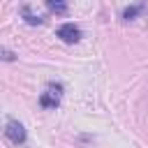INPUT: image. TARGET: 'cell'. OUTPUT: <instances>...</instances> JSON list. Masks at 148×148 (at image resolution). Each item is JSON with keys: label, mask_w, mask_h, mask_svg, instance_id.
I'll use <instances>...</instances> for the list:
<instances>
[{"label": "cell", "mask_w": 148, "mask_h": 148, "mask_svg": "<svg viewBox=\"0 0 148 148\" xmlns=\"http://www.w3.org/2000/svg\"><path fill=\"white\" fill-rule=\"evenodd\" d=\"M139 12H143V5H141V2H139V5H134V7H127V9L123 12V18H125V21H132Z\"/></svg>", "instance_id": "6"}, {"label": "cell", "mask_w": 148, "mask_h": 148, "mask_svg": "<svg viewBox=\"0 0 148 148\" xmlns=\"http://www.w3.org/2000/svg\"><path fill=\"white\" fill-rule=\"evenodd\" d=\"M2 58H5V60H14V53L7 51V49H2Z\"/></svg>", "instance_id": "7"}, {"label": "cell", "mask_w": 148, "mask_h": 148, "mask_svg": "<svg viewBox=\"0 0 148 148\" xmlns=\"http://www.w3.org/2000/svg\"><path fill=\"white\" fill-rule=\"evenodd\" d=\"M46 7L58 14V16H65L67 14V0H46Z\"/></svg>", "instance_id": "4"}, {"label": "cell", "mask_w": 148, "mask_h": 148, "mask_svg": "<svg viewBox=\"0 0 148 148\" xmlns=\"http://www.w3.org/2000/svg\"><path fill=\"white\" fill-rule=\"evenodd\" d=\"M5 136H7L14 146H21V143H25V127H23L18 120L9 118L7 125H5Z\"/></svg>", "instance_id": "2"}, {"label": "cell", "mask_w": 148, "mask_h": 148, "mask_svg": "<svg viewBox=\"0 0 148 148\" xmlns=\"http://www.w3.org/2000/svg\"><path fill=\"white\" fill-rule=\"evenodd\" d=\"M21 14L25 16V21H28L30 25H37V23H42V18H39V16H35V14L30 12V7H28V5H23V7H21Z\"/></svg>", "instance_id": "5"}, {"label": "cell", "mask_w": 148, "mask_h": 148, "mask_svg": "<svg viewBox=\"0 0 148 148\" xmlns=\"http://www.w3.org/2000/svg\"><path fill=\"white\" fill-rule=\"evenodd\" d=\"M56 35H58L62 42H67V44H74V42L81 39V30H79V25H74V23H62Z\"/></svg>", "instance_id": "3"}, {"label": "cell", "mask_w": 148, "mask_h": 148, "mask_svg": "<svg viewBox=\"0 0 148 148\" xmlns=\"http://www.w3.org/2000/svg\"><path fill=\"white\" fill-rule=\"evenodd\" d=\"M60 97H62V86H60V83H49L46 90H44L42 97H39V104H42L44 109H56V106L60 104Z\"/></svg>", "instance_id": "1"}]
</instances>
